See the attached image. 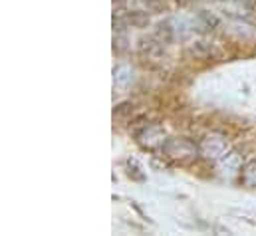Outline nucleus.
I'll list each match as a JSON object with an SVG mask.
<instances>
[{"mask_svg": "<svg viewBox=\"0 0 256 236\" xmlns=\"http://www.w3.org/2000/svg\"><path fill=\"white\" fill-rule=\"evenodd\" d=\"M240 180L248 186V188H256V161H250L242 167V175Z\"/></svg>", "mask_w": 256, "mask_h": 236, "instance_id": "f257e3e1", "label": "nucleus"}]
</instances>
